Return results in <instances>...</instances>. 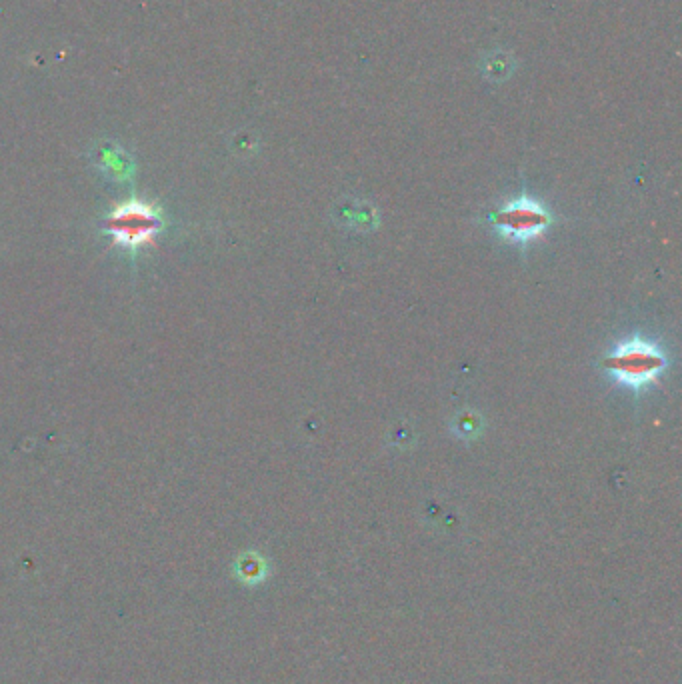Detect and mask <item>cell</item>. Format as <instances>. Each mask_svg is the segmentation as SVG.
Masks as SVG:
<instances>
[{"label":"cell","mask_w":682,"mask_h":684,"mask_svg":"<svg viewBox=\"0 0 682 684\" xmlns=\"http://www.w3.org/2000/svg\"><path fill=\"white\" fill-rule=\"evenodd\" d=\"M548 224H550L548 210L540 202L528 196H520V198L506 202L494 214L496 230L508 242H516V244H524V242L538 238L546 230Z\"/></svg>","instance_id":"obj_3"},{"label":"cell","mask_w":682,"mask_h":684,"mask_svg":"<svg viewBox=\"0 0 682 684\" xmlns=\"http://www.w3.org/2000/svg\"><path fill=\"white\" fill-rule=\"evenodd\" d=\"M668 360L662 348L644 338H628L618 342L604 358V368L614 380L626 388L640 390L662 374Z\"/></svg>","instance_id":"obj_1"},{"label":"cell","mask_w":682,"mask_h":684,"mask_svg":"<svg viewBox=\"0 0 682 684\" xmlns=\"http://www.w3.org/2000/svg\"><path fill=\"white\" fill-rule=\"evenodd\" d=\"M238 576L246 582H256L264 578V562L256 554H246L238 560Z\"/></svg>","instance_id":"obj_4"},{"label":"cell","mask_w":682,"mask_h":684,"mask_svg":"<svg viewBox=\"0 0 682 684\" xmlns=\"http://www.w3.org/2000/svg\"><path fill=\"white\" fill-rule=\"evenodd\" d=\"M160 226L162 220L158 212L150 204L140 200H128L116 206L106 222V228L112 234L114 242L126 248L152 244Z\"/></svg>","instance_id":"obj_2"}]
</instances>
